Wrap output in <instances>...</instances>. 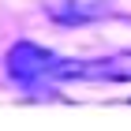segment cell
Masks as SVG:
<instances>
[{"mask_svg": "<svg viewBox=\"0 0 131 131\" xmlns=\"http://www.w3.org/2000/svg\"><path fill=\"white\" fill-rule=\"evenodd\" d=\"M52 79H79V82H131V49L112 52L105 60H56Z\"/></svg>", "mask_w": 131, "mask_h": 131, "instance_id": "1", "label": "cell"}, {"mask_svg": "<svg viewBox=\"0 0 131 131\" xmlns=\"http://www.w3.org/2000/svg\"><path fill=\"white\" fill-rule=\"evenodd\" d=\"M56 52H49L45 45H38V41H15L8 49V56H4V64H8V75L19 86H38L45 75H52V68H56Z\"/></svg>", "mask_w": 131, "mask_h": 131, "instance_id": "2", "label": "cell"}, {"mask_svg": "<svg viewBox=\"0 0 131 131\" xmlns=\"http://www.w3.org/2000/svg\"><path fill=\"white\" fill-rule=\"evenodd\" d=\"M45 15L60 26H90L112 15V0H45Z\"/></svg>", "mask_w": 131, "mask_h": 131, "instance_id": "3", "label": "cell"}]
</instances>
